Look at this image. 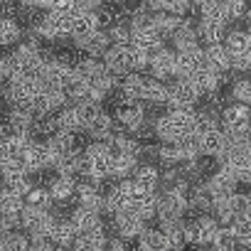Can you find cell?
Returning a JSON list of instances; mask_svg holds the SVG:
<instances>
[{"mask_svg":"<svg viewBox=\"0 0 251 251\" xmlns=\"http://www.w3.org/2000/svg\"><path fill=\"white\" fill-rule=\"evenodd\" d=\"M219 128L226 138L231 136H249V103L229 101L219 111Z\"/></svg>","mask_w":251,"mask_h":251,"instance_id":"obj_1","label":"cell"},{"mask_svg":"<svg viewBox=\"0 0 251 251\" xmlns=\"http://www.w3.org/2000/svg\"><path fill=\"white\" fill-rule=\"evenodd\" d=\"M146 118V106L143 101H136V99H118L113 101V121L116 126H121L123 131L133 133L138 126L143 123Z\"/></svg>","mask_w":251,"mask_h":251,"instance_id":"obj_2","label":"cell"},{"mask_svg":"<svg viewBox=\"0 0 251 251\" xmlns=\"http://www.w3.org/2000/svg\"><path fill=\"white\" fill-rule=\"evenodd\" d=\"M202 99V94L197 91V86L190 81V76H173L168 81V101L165 108L173 106H197Z\"/></svg>","mask_w":251,"mask_h":251,"instance_id":"obj_3","label":"cell"},{"mask_svg":"<svg viewBox=\"0 0 251 251\" xmlns=\"http://www.w3.org/2000/svg\"><path fill=\"white\" fill-rule=\"evenodd\" d=\"M54 224V214L50 209L42 207H23L20 209V229H25L30 236H40V234H50Z\"/></svg>","mask_w":251,"mask_h":251,"instance_id":"obj_4","label":"cell"},{"mask_svg":"<svg viewBox=\"0 0 251 251\" xmlns=\"http://www.w3.org/2000/svg\"><path fill=\"white\" fill-rule=\"evenodd\" d=\"M148 72H151V76H155L160 81H170L175 76V50L163 45L155 52H151Z\"/></svg>","mask_w":251,"mask_h":251,"instance_id":"obj_5","label":"cell"},{"mask_svg":"<svg viewBox=\"0 0 251 251\" xmlns=\"http://www.w3.org/2000/svg\"><path fill=\"white\" fill-rule=\"evenodd\" d=\"M101 62L111 74L123 76L126 72H131V45H108L101 54Z\"/></svg>","mask_w":251,"mask_h":251,"instance_id":"obj_6","label":"cell"},{"mask_svg":"<svg viewBox=\"0 0 251 251\" xmlns=\"http://www.w3.org/2000/svg\"><path fill=\"white\" fill-rule=\"evenodd\" d=\"M18 160L23 163V168H25L30 175H35L37 170L47 168V163H50V148H47L45 141H35V138H32V141L23 148V153H20Z\"/></svg>","mask_w":251,"mask_h":251,"instance_id":"obj_7","label":"cell"},{"mask_svg":"<svg viewBox=\"0 0 251 251\" xmlns=\"http://www.w3.org/2000/svg\"><path fill=\"white\" fill-rule=\"evenodd\" d=\"M187 209V195H180L175 190H163L158 192V214L155 219H165V217H185Z\"/></svg>","mask_w":251,"mask_h":251,"instance_id":"obj_8","label":"cell"},{"mask_svg":"<svg viewBox=\"0 0 251 251\" xmlns=\"http://www.w3.org/2000/svg\"><path fill=\"white\" fill-rule=\"evenodd\" d=\"M111 224H113V229H116L118 236L128 239V241H133V239L141 234V229L146 226V222H143L133 209H123V212L111 214Z\"/></svg>","mask_w":251,"mask_h":251,"instance_id":"obj_9","label":"cell"},{"mask_svg":"<svg viewBox=\"0 0 251 251\" xmlns=\"http://www.w3.org/2000/svg\"><path fill=\"white\" fill-rule=\"evenodd\" d=\"M131 45L138 50H146V52H155L158 47L165 45V37L153 27V23L136 25V27H131Z\"/></svg>","mask_w":251,"mask_h":251,"instance_id":"obj_10","label":"cell"},{"mask_svg":"<svg viewBox=\"0 0 251 251\" xmlns=\"http://www.w3.org/2000/svg\"><path fill=\"white\" fill-rule=\"evenodd\" d=\"M69 222L76 226V231H96V229H106V222L101 219V212L96 209H86L81 204H76L69 212Z\"/></svg>","mask_w":251,"mask_h":251,"instance_id":"obj_11","label":"cell"},{"mask_svg":"<svg viewBox=\"0 0 251 251\" xmlns=\"http://www.w3.org/2000/svg\"><path fill=\"white\" fill-rule=\"evenodd\" d=\"M108 45H111V40H108L106 30H94V32H89L84 37H74V47L81 50L86 57H101Z\"/></svg>","mask_w":251,"mask_h":251,"instance_id":"obj_12","label":"cell"},{"mask_svg":"<svg viewBox=\"0 0 251 251\" xmlns=\"http://www.w3.org/2000/svg\"><path fill=\"white\" fill-rule=\"evenodd\" d=\"M195 138H197L200 155H209V158H217L226 146V136H224V131L219 128V126H214V128H209V131H204Z\"/></svg>","mask_w":251,"mask_h":251,"instance_id":"obj_13","label":"cell"},{"mask_svg":"<svg viewBox=\"0 0 251 251\" xmlns=\"http://www.w3.org/2000/svg\"><path fill=\"white\" fill-rule=\"evenodd\" d=\"M111 128H113V116H111L108 111L101 108V111L84 126L81 133H86L91 141H106V138L111 136Z\"/></svg>","mask_w":251,"mask_h":251,"instance_id":"obj_14","label":"cell"},{"mask_svg":"<svg viewBox=\"0 0 251 251\" xmlns=\"http://www.w3.org/2000/svg\"><path fill=\"white\" fill-rule=\"evenodd\" d=\"M190 81L197 86V91H200L202 96L214 94V91L222 89V74L212 72L209 67H200V69H195V72L190 74Z\"/></svg>","mask_w":251,"mask_h":251,"instance_id":"obj_15","label":"cell"},{"mask_svg":"<svg viewBox=\"0 0 251 251\" xmlns=\"http://www.w3.org/2000/svg\"><path fill=\"white\" fill-rule=\"evenodd\" d=\"M131 180H133L141 190L158 192V185H160V168L153 165V163H138V168L133 170Z\"/></svg>","mask_w":251,"mask_h":251,"instance_id":"obj_16","label":"cell"},{"mask_svg":"<svg viewBox=\"0 0 251 251\" xmlns=\"http://www.w3.org/2000/svg\"><path fill=\"white\" fill-rule=\"evenodd\" d=\"M138 158L136 155H126V153H113L111 155V168H108V177L111 180H123V177H131L133 170L138 168Z\"/></svg>","mask_w":251,"mask_h":251,"instance_id":"obj_17","label":"cell"},{"mask_svg":"<svg viewBox=\"0 0 251 251\" xmlns=\"http://www.w3.org/2000/svg\"><path fill=\"white\" fill-rule=\"evenodd\" d=\"M202 52H204V64H207L212 72H217V74L229 72V52L224 50L222 42H217V45H204Z\"/></svg>","mask_w":251,"mask_h":251,"instance_id":"obj_18","label":"cell"},{"mask_svg":"<svg viewBox=\"0 0 251 251\" xmlns=\"http://www.w3.org/2000/svg\"><path fill=\"white\" fill-rule=\"evenodd\" d=\"M222 45L229 54H239V52H251V37L244 27H234V30H224Z\"/></svg>","mask_w":251,"mask_h":251,"instance_id":"obj_19","label":"cell"},{"mask_svg":"<svg viewBox=\"0 0 251 251\" xmlns=\"http://www.w3.org/2000/svg\"><path fill=\"white\" fill-rule=\"evenodd\" d=\"M74 185H76V177H72V175H54L52 182L47 185V190L52 195V202H69L74 197Z\"/></svg>","mask_w":251,"mask_h":251,"instance_id":"obj_20","label":"cell"},{"mask_svg":"<svg viewBox=\"0 0 251 251\" xmlns=\"http://www.w3.org/2000/svg\"><path fill=\"white\" fill-rule=\"evenodd\" d=\"M25 37L20 20L15 18H0V47H15Z\"/></svg>","mask_w":251,"mask_h":251,"instance_id":"obj_21","label":"cell"},{"mask_svg":"<svg viewBox=\"0 0 251 251\" xmlns=\"http://www.w3.org/2000/svg\"><path fill=\"white\" fill-rule=\"evenodd\" d=\"M94 30H99L96 27V18H94V8L72 13V35L69 37H84V35H89Z\"/></svg>","mask_w":251,"mask_h":251,"instance_id":"obj_22","label":"cell"},{"mask_svg":"<svg viewBox=\"0 0 251 251\" xmlns=\"http://www.w3.org/2000/svg\"><path fill=\"white\" fill-rule=\"evenodd\" d=\"M160 222V231L165 234L168 239V249H182L185 241H182V217H165V219H158Z\"/></svg>","mask_w":251,"mask_h":251,"instance_id":"obj_23","label":"cell"},{"mask_svg":"<svg viewBox=\"0 0 251 251\" xmlns=\"http://www.w3.org/2000/svg\"><path fill=\"white\" fill-rule=\"evenodd\" d=\"M57 126H59V131H69V133H79L84 131V126H81V118H79V111H76V103H64L57 113Z\"/></svg>","mask_w":251,"mask_h":251,"instance_id":"obj_24","label":"cell"},{"mask_svg":"<svg viewBox=\"0 0 251 251\" xmlns=\"http://www.w3.org/2000/svg\"><path fill=\"white\" fill-rule=\"evenodd\" d=\"M136 239H138V246L143 251H163V249H168V239L160 231V226L158 229L155 226H143Z\"/></svg>","mask_w":251,"mask_h":251,"instance_id":"obj_25","label":"cell"},{"mask_svg":"<svg viewBox=\"0 0 251 251\" xmlns=\"http://www.w3.org/2000/svg\"><path fill=\"white\" fill-rule=\"evenodd\" d=\"M182 20H185V15H175V13H168V10L153 13V27H155L165 40H170V35L182 25Z\"/></svg>","mask_w":251,"mask_h":251,"instance_id":"obj_26","label":"cell"},{"mask_svg":"<svg viewBox=\"0 0 251 251\" xmlns=\"http://www.w3.org/2000/svg\"><path fill=\"white\" fill-rule=\"evenodd\" d=\"M76 226L69 222V219H54L52 229H50V236L54 241V246H72L74 239H76Z\"/></svg>","mask_w":251,"mask_h":251,"instance_id":"obj_27","label":"cell"},{"mask_svg":"<svg viewBox=\"0 0 251 251\" xmlns=\"http://www.w3.org/2000/svg\"><path fill=\"white\" fill-rule=\"evenodd\" d=\"M224 30H226V27H222V25H217V23H209V20H202V18H200V23L195 25L197 42H200L202 47H204V45H217V42H222Z\"/></svg>","mask_w":251,"mask_h":251,"instance_id":"obj_28","label":"cell"},{"mask_svg":"<svg viewBox=\"0 0 251 251\" xmlns=\"http://www.w3.org/2000/svg\"><path fill=\"white\" fill-rule=\"evenodd\" d=\"M229 229L236 236V246H251V214H234Z\"/></svg>","mask_w":251,"mask_h":251,"instance_id":"obj_29","label":"cell"},{"mask_svg":"<svg viewBox=\"0 0 251 251\" xmlns=\"http://www.w3.org/2000/svg\"><path fill=\"white\" fill-rule=\"evenodd\" d=\"M72 246H76V249H81V251H99V249H103V246H106V229H96V231H79Z\"/></svg>","mask_w":251,"mask_h":251,"instance_id":"obj_30","label":"cell"},{"mask_svg":"<svg viewBox=\"0 0 251 251\" xmlns=\"http://www.w3.org/2000/svg\"><path fill=\"white\" fill-rule=\"evenodd\" d=\"M153 133H155V138H160V143H177L182 138V133L175 128L173 121L168 118V113H163V116H158L153 121Z\"/></svg>","mask_w":251,"mask_h":251,"instance_id":"obj_31","label":"cell"},{"mask_svg":"<svg viewBox=\"0 0 251 251\" xmlns=\"http://www.w3.org/2000/svg\"><path fill=\"white\" fill-rule=\"evenodd\" d=\"M143 101H148L153 106H165V101H168V81H160L155 76H148Z\"/></svg>","mask_w":251,"mask_h":251,"instance_id":"obj_32","label":"cell"},{"mask_svg":"<svg viewBox=\"0 0 251 251\" xmlns=\"http://www.w3.org/2000/svg\"><path fill=\"white\" fill-rule=\"evenodd\" d=\"M23 202H25L27 207H42V209H50V207L54 204L50 190L42 187V185H35V182H32V187L23 195Z\"/></svg>","mask_w":251,"mask_h":251,"instance_id":"obj_33","label":"cell"},{"mask_svg":"<svg viewBox=\"0 0 251 251\" xmlns=\"http://www.w3.org/2000/svg\"><path fill=\"white\" fill-rule=\"evenodd\" d=\"M195 224H197L200 246H212V239H214V234H217L219 222H217L212 214H202V217H197V219H195Z\"/></svg>","mask_w":251,"mask_h":251,"instance_id":"obj_34","label":"cell"},{"mask_svg":"<svg viewBox=\"0 0 251 251\" xmlns=\"http://www.w3.org/2000/svg\"><path fill=\"white\" fill-rule=\"evenodd\" d=\"M25 207L23 197L10 192L8 187H0V214H20V209Z\"/></svg>","mask_w":251,"mask_h":251,"instance_id":"obj_35","label":"cell"},{"mask_svg":"<svg viewBox=\"0 0 251 251\" xmlns=\"http://www.w3.org/2000/svg\"><path fill=\"white\" fill-rule=\"evenodd\" d=\"M212 246H214L217 251H234V249H236V236H234V231L229 229V224H219V226H217V234H214V239H212Z\"/></svg>","mask_w":251,"mask_h":251,"instance_id":"obj_36","label":"cell"},{"mask_svg":"<svg viewBox=\"0 0 251 251\" xmlns=\"http://www.w3.org/2000/svg\"><path fill=\"white\" fill-rule=\"evenodd\" d=\"M111 45H131V23L128 20H116L108 30Z\"/></svg>","mask_w":251,"mask_h":251,"instance_id":"obj_37","label":"cell"},{"mask_svg":"<svg viewBox=\"0 0 251 251\" xmlns=\"http://www.w3.org/2000/svg\"><path fill=\"white\" fill-rule=\"evenodd\" d=\"M229 99L241 101V103H251V81L246 76H234L231 89H229Z\"/></svg>","mask_w":251,"mask_h":251,"instance_id":"obj_38","label":"cell"},{"mask_svg":"<svg viewBox=\"0 0 251 251\" xmlns=\"http://www.w3.org/2000/svg\"><path fill=\"white\" fill-rule=\"evenodd\" d=\"M155 160L160 163V168H173L180 163V151L175 143H160L158 146V153H155Z\"/></svg>","mask_w":251,"mask_h":251,"instance_id":"obj_39","label":"cell"},{"mask_svg":"<svg viewBox=\"0 0 251 251\" xmlns=\"http://www.w3.org/2000/svg\"><path fill=\"white\" fill-rule=\"evenodd\" d=\"M222 8H224V13H226V20H229V23L246 20V15H249L246 0H222Z\"/></svg>","mask_w":251,"mask_h":251,"instance_id":"obj_40","label":"cell"},{"mask_svg":"<svg viewBox=\"0 0 251 251\" xmlns=\"http://www.w3.org/2000/svg\"><path fill=\"white\" fill-rule=\"evenodd\" d=\"M226 202H229L231 214H251V197H249L246 192L234 190V192L226 197Z\"/></svg>","mask_w":251,"mask_h":251,"instance_id":"obj_41","label":"cell"},{"mask_svg":"<svg viewBox=\"0 0 251 251\" xmlns=\"http://www.w3.org/2000/svg\"><path fill=\"white\" fill-rule=\"evenodd\" d=\"M249 69H251V52L229 54V72H234V74H246Z\"/></svg>","mask_w":251,"mask_h":251,"instance_id":"obj_42","label":"cell"},{"mask_svg":"<svg viewBox=\"0 0 251 251\" xmlns=\"http://www.w3.org/2000/svg\"><path fill=\"white\" fill-rule=\"evenodd\" d=\"M148 62H151V52L131 45V72H148Z\"/></svg>","mask_w":251,"mask_h":251,"instance_id":"obj_43","label":"cell"},{"mask_svg":"<svg viewBox=\"0 0 251 251\" xmlns=\"http://www.w3.org/2000/svg\"><path fill=\"white\" fill-rule=\"evenodd\" d=\"M47 10H50V13H57V15H72L76 8H74L72 0H52Z\"/></svg>","mask_w":251,"mask_h":251,"instance_id":"obj_44","label":"cell"},{"mask_svg":"<svg viewBox=\"0 0 251 251\" xmlns=\"http://www.w3.org/2000/svg\"><path fill=\"white\" fill-rule=\"evenodd\" d=\"M18 10H20V3H15V0H0V18L18 15Z\"/></svg>","mask_w":251,"mask_h":251,"instance_id":"obj_45","label":"cell"},{"mask_svg":"<svg viewBox=\"0 0 251 251\" xmlns=\"http://www.w3.org/2000/svg\"><path fill=\"white\" fill-rule=\"evenodd\" d=\"M128 244H131L128 239H123V236H118V234H116V236H111V239H106V246H108V249H116V251L128 249Z\"/></svg>","mask_w":251,"mask_h":251,"instance_id":"obj_46","label":"cell"},{"mask_svg":"<svg viewBox=\"0 0 251 251\" xmlns=\"http://www.w3.org/2000/svg\"><path fill=\"white\" fill-rule=\"evenodd\" d=\"M3 81H5V59L0 57V84H3Z\"/></svg>","mask_w":251,"mask_h":251,"instance_id":"obj_47","label":"cell"}]
</instances>
